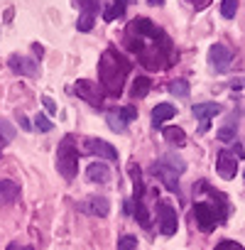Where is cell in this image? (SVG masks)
Segmentation results:
<instances>
[{
	"instance_id": "28",
	"label": "cell",
	"mask_w": 245,
	"mask_h": 250,
	"mask_svg": "<svg viewBox=\"0 0 245 250\" xmlns=\"http://www.w3.org/2000/svg\"><path fill=\"white\" fill-rule=\"evenodd\" d=\"M35 125H37V128H40L42 133H49V130L54 128V125H52V120H49L44 113H37V118H35Z\"/></svg>"
},
{
	"instance_id": "2",
	"label": "cell",
	"mask_w": 245,
	"mask_h": 250,
	"mask_svg": "<svg viewBox=\"0 0 245 250\" xmlns=\"http://www.w3.org/2000/svg\"><path fill=\"white\" fill-rule=\"evenodd\" d=\"M57 169H59V174H61L66 182H74V179H76V174H79V147H76L74 135H66V138L59 143V150H57Z\"/></svg>"
},
{
	"instance_id": "14",
	"label": "cell",
	"mask_w": 245,
	"mask_h": 250,
	"mask_svg": "<svg viewBox=\"0 0 245 250\" xmlns=\"http://www.w3.org/2000/svg\"><path fill=\"white\" fill-rule=\"evenodd\" d=\"M86 177L96 184H108L110 182V169L103 165V162H93L88 169H86Z\"/></svg>"
},
{
	"instance_id": "21",
	"label": "cell",
	"mask_w": 245,
	"mask_h": 250,
	"mask_svg": "<svg viewBox=\"0 0 245 250\" xmlns=\"http://www.w3.org/2000/svg\"><path fill=\"white\" fill-rule=\"evenodd\" d=\"M162 165H167V167L174 169L177 174H182V172L186 169V162H184L182 157H177V155H164V157H162Z\"/></svg>"
},
{
	"instance_id": "20",
	"label": "cell",
	"mask_w": 245,
	"mask_h": 250,
	"mask_svg": "<svg viewBox=\"0 0 245 250\" xmlns=\"http://www.w3.org/2000/svg\"><path fill=\"white\" fill-rule=\"evenodd\" d=\"M135 218H138V223L143 226V228H150V213H147V208H145V204H143V199H135Z\"/></svg>"
},
{
	"instance_id": "13",
	"label": "cell",
	"mask_w": 245,
	"mask_h": 250,
	"mask_svg": "<svg viewBox=\"0 0 245 250\" xmlns=\"http://www.w3.org/2000/svg\"><path fill=\"white\" fill-rule=\"evenodd\" d=\"M20 196V187L10 179H0V206L5 204H15Z\"/></svg>"
},
{
	"instance_id": "29",
	"label": "cell",
	"mask_w": 245,
	"mask_h": 250,
	"mask_svg": "<svg viewBox=\"0 0 245 250\" xmlns=\"http://www.w3.org/2000/svg\"><path fill=\"white\" fill-rule=\"evenodd\" d=\"M218 140H223V143H230V140H235V133H233V128H230V125H225V128H221V130H218Z\"/></svg>"
},
{
	"instance_id": "9",
	"label": "cell",
	"mask_w": 245,
	"mask_h": 250,
	"mask_svg": "<svg viewBox=\"0 0 245 250\" xmlns=\"http://www.w3.org/2000/svg\"><path fill=\"white\" fill-rule=\"evenodd\" d=\"M8 64H10V69L15 71V74H22V76H37V62L35 59H30V57H22V54H13L10 59H8Z\"/></svg>"
},
{
	"instance_id": "7",
	"label": "cell",
	"mask_w": 245,
	"mask_h": 250,
	"mask_svg": "<svg viewBox=\"0 0 245 250\" xmlns=\"http://www.w3.org/2000/svg\"><path fill=\"white\" fill-rule=\"evenodd\" d=\"M216 172H218L223 179H233L235 172H238V160H235V155H230L228 150H221L218 157H216Z\"/></svg>"
},
{
	"instance_id": "8",
	"label": "cell",
	"mask_w": 245,
	"mask_h": 250,
	"mask_svg": "<svg viewBox=\"0 0 245 250\" xmlns=\"http://www.w3.org/2000/svg\"><path fill=\"white\" fill-rule=\"evenodd\" d=\"M218 113H221V105H218V103H196V105H194V115H196V120L201 123V133L208 130L211 120H213Z\"/></svg>"
},
{
	"instance_id": "26",
	"label": "cell",
	"mask_w": 245,
	"mask_h": 250,
	"mask_svg": "<svg viewBox=\"0 0 245 250\" xmlns=\"http://www.w3.org/2000/svg\"><path fill=\"white\" fill-rule=\"evenodd\" d=\"M235 10H238L235 0H223V3H221V15H223L225 20H233V18H235Z\"/></svg>"
},
{
	"instance_id": "12",
	"label": "cell",
	"mask_w": 245,
	"mask_h": 250,
	"mask_svg": "<svg viewBox=\"0 0 245 250\" xmlns=\"http://www.w3.org/2000/svg\"><path fill=\"white\" fill-rule=\"evenodd\" d=\"M152 174H155V177H160V179L164 182V187H167L169 191H177V189H179V182H177V177H179V174H177L174 169H169L167 165L157 162V165L152 167Z\"/></svg>"
},
{
	"instance_id": "10",
	"label": "cell",
	"mask_w": 245,
	"mask_h": 250,
	"mask_svg": "<svg viewBox=\"0 0 245 250\" xmlns=\"http://www.w3.org/2000/svg\"><path fill=\"white\" fill-rule=\"evenodd\" d=\"M79 208H81L83 213H91V216H108L110 204H108L105 196H88L86 201L79 204Z\"/></svg>"
},
{
	"instance_id": "19",
	"label": "cell",
	"mask_w": 245,
	"mask_h": 250,
	"mask_svg": "<svg viewBox=\"0 0 245 250\" xmlns=\"http://www.w3.org/2000/svg\"><path fill=\"white\" fill-rule=\"evenodd\" d=\"M13 138H15V128L5 118H0V150H3L8 143H13Z\"/></svg>"
},
{
	"instance_id": "16",
	"label": "cell",
	"mask_w": 245,
	"mask_h": 250,
	"mask_svg": "<svg viewBox=\"0 0 245 250\" xmlns=\"http://www.w3.org/2000/svg\"><path fill=\"white\" fill-rule=\"evenodd\" d=\"M162 135H164V140L169 143V145H177V147H182V145H186V133L182 130V128H164L162 130Z\"/></svg>"
},
{
	"instance_id": "33",
	"label": "cell",
	"mask_w": 245,
	"mask_h": 250,
	"mask_svg": "<svg viewBox=\"0 0 245 250\" xmlns=\"http://www.w3.org/2000/svg\"><path fill=\"white\" fill-rule=\"evenodd\" d=\"M42 103H44V108H47L49 113H57V105H54V101H52L49 96H44V98H42Z\"/></svg>"
},
{
	"instance_id": "25",
	"label": "cell",
	"mask_w": 245,
	"mask_h": 250,
	"mask_svg": "<svg viewBox=\"0 0 245 250\" xmlns=\"http://www.w3.org/2000/svg\"><path fill=\"white\" fill-rule=\"evenodd\" d=\"M130 174H133V184H135V199H143L145 194V184H143V174H140V167H130Z\"/></svg>"
},
{
	"instance_id": "4",
	"label": "cell",
	"mask_w": 245,
	"mask_h": 250,
	"mask_svg": "<svg viewBox=\"0 0 245 250\" xmlns=\"http://www.w3.org/2000/svg\"><path fill=\"white\" fill-rule=\"evenodd\" d=\"M157 221H160V230L162 235H174L177 233V208L169 204V201H160L157 204Z\"/></svg>"
},
{
	"instance_id": "18",
	"label": "cell",
	"mask_w": 245,
	"mask_h": 250,
	"mask_svg": "<svg viewBox=\"0 0 245 250\" xmlns=\"http://www.w3.org/2000/svg\"><path fill=\"white\" fill-rule=\"evenodd\" d=\"M105 120H108V128H110L113 133H125V130H128V123L122 120V115H120L118 110H108V113H105Z\"/></svg>"
},
{
	"instance_id": "22",
	"label": "cell",
	"mask_w": 245,
	"mask_h": 250,
	"mask_svg": "<svg viewBox=\"0 0 245 250\" xmlns=\"http://www.w3.org/2000/svg\"><path fill=\"white\" fill-rule=\"evenodd\" d=\"M125 3H128V0H115V5L113 8H105V20L110 22V20H115V18H120L122 13H125Z\"/></svg>"
},
{
	"instance_id": "23",
	"label": "cell",
	"mask_w": 245,
	"mask_h": 250,
	"mask_svg": "<svg viewBox=\"0 0 245 250\" xmlns=\"http://www.w3.org/2000/svg\"><path fill=\"white\" fill-rule=\"evenodd\" d=\"M93 25H96V15L93 13H81L79 15V22H76L79 32H88V30H93Z\"/></svg>"
},
{
	"instance_id": "6",
	"label": "cell",
	"mask_w": 245,
	"mask_h": 250,
	"mask_svg": "<svg viewBox=\"0 0 245 250\" xmlns=\"http://www.w3.org/2000/svg\"><path fill=\"white\" fill-rule=\"evenodd\" d=\"M83 152L96 155V157H101V160H110V162L118 160V150H115L110 143L98 140V138H88V140H83Z\"/></svg>"
},
{
	"instance_id": "24",
	"label": "cell",
	"mask_w": 245,
	"mask_h": 250,
	"mask_svg": "<svg viewBox=\"0 0 245 250\" xmlns=\"http://www.w3.org/2000/svg\"><path fill=\"white\" fill-rule=\"evenodd\" d=\"M169 93L172 96H179V98H186L189 96V83L184 79H177V81L169 83Z\"/></svg>"
},
{
	"instance_id": "31",
	"label": "cell",
	"mask_w": 245,
	"mask_h": 250,
	"mask_svg": "<svg viewBox=\"0 0 245 250\" xmlns=\"http://www.w3.org/2000/svg\"><path fill=\"white\" fill-rule=\"evenodd\" d=\"M216 250H243V245L235 243V240H223V243L216 245Z\"/></svg>"
},
{
	"instance_id": "11",
	"label": "cell",
	"mask_w": 245,
	"mask_h": 250,
	"mask_svg": "<svg viewBox=\"0 0 245 250\" xmlns=\"http://www.w3.org/2000/svg\"><path fill=\"white\" fill-rule=\"evenodd\" d=\"M208 59H211V64L216 66V71H225L228 64L233 62V54H230L228 47H223V44H213L211 52H208Z\"/></svg>"
},
{
	"instance_id": "30",
	"label": "cell",
	"mask_w": 245,
	"mask_h": 250,
	"mask_svg": "<svg viewBox=\"0 0 245 250\" xmlns=\"http://www.w3.org/2000/svg\"><path fill=\"white\" fill-rule=\"evenodd\" d=\"M120 115H122V120H125V123H130V120H135L138 118V110L133 108V105H128V108H122V110H118Z\"/></svg>"
},
{
	"instance_id": "35",
	"label": "cell",
	"mask_w": 245,
	"mask_h": 250,
	"mask_svg": "<svg viewBox=\"0 0 245 250\" xmlns=\"http://www.w3.org/2000/svg\"><path fill=\"white\" fill-rule=\"evenodd\" d=\"M8 250H32V248H30V245H20V243H10Z\"/></svg>"
},
{
	"instance_id": "5",
	"label": "cell",
	"mask_w": 245,
	"mask_h": 250,
	"mask_svg": "<svg viewBox=\"0 0 245 250\" xmlns=\"http://www.w3.org/2000/svg\"><path fill=\"white\" fill-rule=\"evenodd\" d=\"M74 88H76V96L83 98L86 103H91V105H96V108L103 105V88H98V83L81 79V81H76Z\"/></svg>"
},
{
	"instance_id": "27",
	"label": "cell",
	"mask_w": 245,
	"mask_h": 250,
	"mask_svg": "<svg viewBox=\"0 0 245 250\" xmlns=\"http://www.w3.org/2000/svg\"><path fill=\"white\" fill-rule=\"evenodd\" d=\"M138 248V238L135 235H122L118 240V250H135Z\"/></svg>"
},
{
	"instance_id": "36",
	"label": "cell",
	"mask_w": 245,
	"mask_h": 250,
	"mask_svg": "<svg viewBox=\"0 0 245 250\" xmlns=\"http://www.w3.org/2000/svg\"><path fill=\"white\" fill-rule=\"evenodd\" d=\"M20 125H22L25 130H30V123H27V118H25V115H20Z\"/></svg>"
},
{
	"instance_id": "32",
	"label": "cell",
	"mask_w": 245,
	"mask_h": 250,
	"mask_svg": "<svg viewBox=\"0 0 245 250\" xmlns=\"http://www.w3.org/2000/svg\"><path fill=\"white\" fill-rule=\"evenodd\" d=\"M79 3L83 5V13H93V10H96V3H93V0H79Z\"/></svg>"
},
{
	"instance_id": "3",
	"label": "cell",
	"mask_w": 245,
	"mask_h": 250,
	"mask_svg": "<svg viewBox=\"0 0 245 250\" xmlns=\"http://www.w3.org/2000/svg\"><path fill=\"white\" fill-rule=\"evenodd\" d=\"M194 218H196V226H199L204 233H211V230L221 223V216H218L216 208H213L211 204H206V201H201V204L194 206Z\"/></svg>"
},
{
	"instance_id": "15",
	"label": "cell",
	"mask_w": 245,
	"mask_h": 250,
	"mask_svg": "<svg viewBox=\"0 0 245 250\" xmlns=\"http://www.w3.org/2000/svg\"><path fill=\"white\" fill-rule=\"evenodd\" d=\"M174 115H177V108H174L172 103H157L155 110H152V123H155V125H162V123L172 120Z\"/></svg>"
},
{
	"instance_id": "17",
	"label": "cell",
	"mask_w": 245,
	"mask_h": 250,
	"mask_svg": "<svg viewBox=\"0 0 245 250\" xmlns=\"http://www.w3.org/2000/svg\"><path fill=\"white\" fill-rule=\"evenodd\" d=\"M150 88H152V81H150L147 76H138V79L133 81L130 96H133V98H145V96L150 93Z\"/></svg>"
},
{
	"instance_id": "34",
	"label": "cell",
	"mask_w": 245,
	"mask_h": 250,
	"mask_svg": "<svg viewBox=\"0 0 245 250\" xmlns=\"http://www.w3.org/2000/svg\"><path fill=\"white\" fill-rule=\"evenodd\" d=\"M189 3H191V5L196 8V10H204V8H206V5L211 3V0H189Z\"/></svg>"
},
{
	"instance_id": "37",
	"label": "cell",
	"mask_w": 245,
	"mask_h": 250,
	"mask_svg": "<svg viewBox=\"0 0 245 250\" xmlns=\"http://www.w3.org/2000/svg\"><path fill=\"white\" fill-rule=\"evenodd\" d=\"M150 3H152V5H162V0H150Z\"/></svg>"
},
{
	"instance_id": "1",
	"label": "cell",
	"mask_w": 245,
	"mask_h": 250,
	"mask_svg": "<svg viewBox=\"0 0 245 250\" xmlns=\"http://www.w3.org/2000/svg\"><path fill=\"white\" fill-rule=\"evenodd\" d=\"M128 74H130V64L122 54H118L115 49H105L101 54L98 79H101V88H103L105 96H120Z\"/></svg>"
}]
</instances>
